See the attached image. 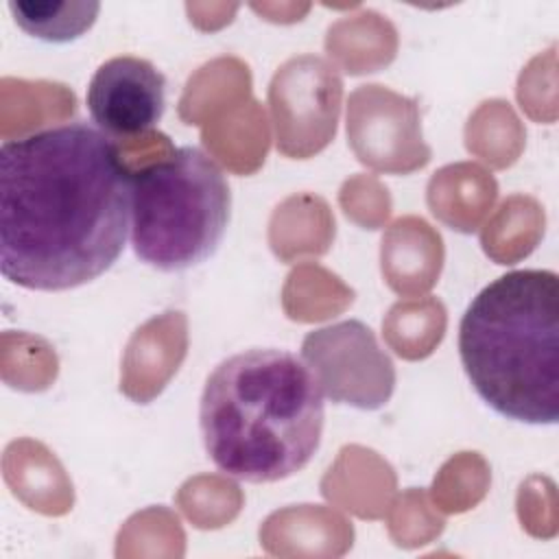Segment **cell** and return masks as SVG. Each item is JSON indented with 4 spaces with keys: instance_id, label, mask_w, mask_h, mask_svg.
Instances as JSON below:
<instances>
[{
    "instance_id": "1",
    "label": "cell",
    "mask_w": 559,
    "mask_h": 559,
    "mask_svg": "<svg viewBox=\"0 0 559 559\" xmlns=\"http://www.w3.org/2000/svg\"><path fill=\"white\" fill-rule=\"evenodd\" d=\"M131 229V170L83 120L0 146V271L28 290H70L103 275Z\"/></svg>"
},
{
    "instance_id": "2",
    "label": "cell",
    "mask_w": 559,
    "mask_h": 559,
    "mask_svg": "<svg viewBox=\"0 0 559 559\" xmlns=\"http://www.w3.org/2000/svg\"><path fill=\"white\" fill-rule=\"evenodd\" d=\"M323 393L301 358L253 347L207 376L199 426L214 465L247 483H275L304 469L321 445Z\"/></svg>"
},
{
    "instance_id": "3",
    "label": "cell",
    "mask_w": 559,
    "mask_h": 559,
    "mask_svg": "<svg viewBox=\"0 0 559 559\" xmlns=\"http://www.w3.org/2000/svg\"><path fill=\"white\" fill-rule=\"evenodd\" d=\"M459 356L478 397L498 415L559 419V275L520 269L489 282L459 323Z\"/></svg>"
},
{
    "instance_id": "4",
    "label": "cell",
    "mask_w": 559,
    "mask_h": 559,
    "mask_svg": "<svg viewBox=\"0 0 559 559\" xmlns=\"http://www.w3.org/2000/svg\"><path fill=\"white\" fill-rule=\"evenodd\" d=\"M231 212L223 168L197 146L131 170V247L148 266L173 273L218 249Z\"/></svg>"
},
{
    "instance_id": "5",
    "label": "cell",
    "mask_w": 559,
    "mask_h": 559,
    "mask_svg": "<svg viewBox=\"0 0 559 559\" xmlns=\"http://www.w3.org/2000/svg\"><path fill=\"white\" fill-rule=\"evenodd\" d=\"M301 360L323 397L360 411L382 408L395 389V367L369 325L358 319L308 332Z\"/></svg>"
},
{
    "instance_id": "6",
    "label": "cell",
    "mask_w": 559,
    "mask_h": 559,
    "mask_svg": "<svg viewBox=\"0 0 559 559\" xmlns=\"http://www.w3.org/2000/svg\"><path fill=\"white\" fill-rule=\"evenodd\" d=\"M341 98L343 81L328 59L317 55L288 59L269 87L277 151L299 159L323 151L336 133Z\"/></svg>"
},
{
    "instance_id": "7",
    "label": "cell",
    "mask_w": 559,
    "mask_h": 559,
    "mask_svg": "<svg viewBox=\"0 0 559 559\" xmlns=\"http://www.w3.org/2000/svg\"><path fill=\"white\" fill-rule=\"evenodd\" d=\"M347 138L356 157L376 170L413 173L430 159L417 103L382 85H362L349 96Z\"/></svg>"
},
{
    "instance_id": "8",
    "label": "cell",
    "mask_w": 559,
    "mask_h": 559,
    "mask_svg": "<svg viewBox=\"0 0 559 559\" xmlns=\"http://www.w3.org/2000/svg\"><path fill=\"white\" fill-rule=\"evenodd\" d=\"M87 111L109 138H133L151 131L166 109V76L131 55L98 66L87 85Z\"/></svg>"
},
{
    "instance_id": "9",
    "label": "cell",
    "mask_w": 559,
    "mask_h": 559,
    "mask_svg": "<svg viewBox=\"0 0 559 559\" xmlns=\"http://www.w3.org/2000/svg\"><path fill=\"white\" fill-rule=\"evenodd\" d=\"M9 11L26 35L50 44H68L92 28L100 4L92 0H11Z\"/></svg>"
}]
</instances>
